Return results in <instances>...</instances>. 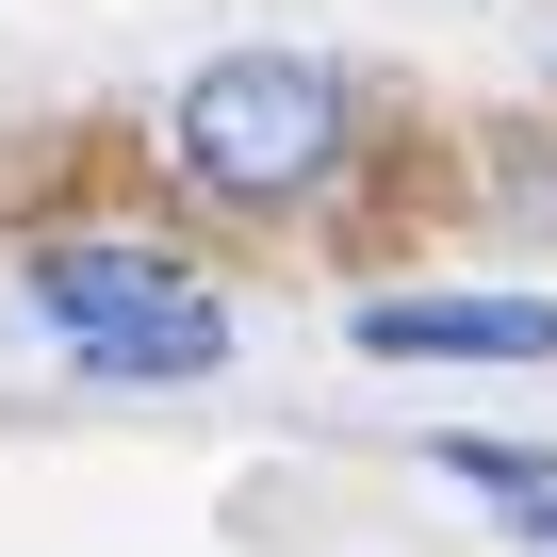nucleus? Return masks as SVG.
Wrapping results in <instances>:
<instances>
[{
	"mask_svg": "<svg viewBox=\"0 0 557 557\" xmlns=\"http://www.w3.org/2000/svg\"><path fill=\"white\" fill-rule=\"evenodd\" d=\"M181 181L197 197H312L329 164H345V83L312 66V50H230V66H197L181 83Z\"/></svg>",
	"mask_w": 557,
	"mask_h": 557,
	"instance_id": "f257e3e1",
	"label": "nucleus"
},
{
	"mask_svg": "<svg viewBox=\"0 0 557 557\" xmlns=\"http://www.w3.org/2000/svg\"><path fill=\"white\" fill-rule=\"evenodd\" d=\"M377 361H557V296H377Z\"/></svg>",
	"mask_w": 557,
	"mask_h": 557,
	"instance_id": "f03ea898",
	"label": "nucleus"
},
{
	"mask_svg": "<svg viewBox=\"0 0 557 557\" xmlns=\"http://www.w3.org/2000/svg\"><path fill=\"white\" fill-rule=\"evenodd\" d=\"M164 296H181V262L132 246V230H83V246L34 262V312H50L66 345H99V329H132V312H164Z\"/></svg>",
	"mask_w": 557,
	"mask_h": 557,
	"instance_id": "7ed1b4c3",
	"label": "nucleus"
},
{
	"mask_svg": "<svg viewBox=\"0 0 557 557\" xmlns=\"http://www.w3.org/2000/svg\"><path fill=\"white\" fill-rule=\"evenodd\" d=\"M213 361H230V312L213 296H164V312H132V329L83 345V377H213Z\"/></svg>",
	"mask_w": 557,
	"mask_h": 557,
	"instance_id": "20e7f679",
	"label": "nucleus"
}]
</instances>
